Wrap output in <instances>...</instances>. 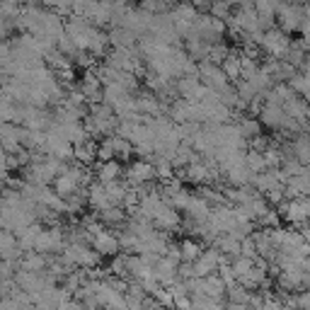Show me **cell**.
<instances>
[{
    "label": "cell",
    "instance_id": "cell-2",
    "mask_svg": "<svg viewBox=\"0 0 310 310\" xmlns=\"http://www.w3.org/2000/svg\"><path fill=\"white\" fill-rule=\"evenodd\" d=\"M182 252H185V259H196L199 257V245H191V243H185L182 245Z\"/></svg>",
    "mask_w": 310,
    "mask_h": 310
},
{
    "label": "cell",
    "instance_id": "cell-1",
    "mask_svg": "<svg viewBox=\"0 0 310 310\" xmlns=\"http://www.w3.org/2000/svg\"><path fill=\"white\" fill-rule=\"evenodd\" d=\"M119 177V165L117 163H107V165H102V170H100V180L107 185V182H114Z\"/></svg>",
    "mask_w": 310,
    "mask_h": 310
}]
</instances>
